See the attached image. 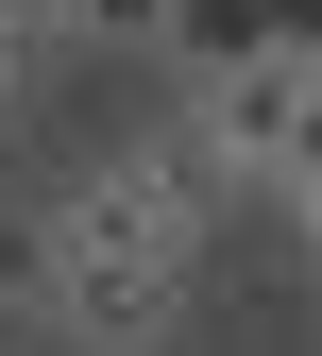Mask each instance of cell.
I'll list each match as a JSON object with an SVG mask.
<instances>
[{
	"mask_svg": "<svg viewBox=\"0 0 322 356\" xmlns=\"http://www.w3.org/2000/svg\"><path fill=\"white\" fill-rule=\"evenodd\" d=\"M153 51H187V85H220V68L289 51V17H271V0H170V34H153Z\"/></svg>",
	"mask_w": 322,
	"mask_h": 356,
	"instance_id": "4",
	"label": "cell"
},
{
	"mask_svg": "<svg viewBox=\"0 0 322 356\" xmlns=\"http://www.w3.org/2000/svg\"><path fill=\"white\" fill-rule=\"evenodd\" d=\"M0 356H68V339H0Z\"/></svg>",
	"mask_w": 322,
	"mask_h": 356,
	"instance_id": "11",
	"label": "cell"
},
{
	"mask_svg": "<svg viewBox=\"0 0 322 356\" xmlns=\"http://www.w3.org/2000/svg\"><path fill=\"white\" fill-rule=\"evenodd\" d=\"M220 204H238V170L204 153V119H187V136H119L85 187H51L68 238H136V254H204V220H220Z\"/></svg>",
	"mask_w": 322,
	"mask_h": 356,
	"instance_id": "1",
	"label": "cell"
},
{
	"mask_svg": "<svg viewBox=\"0 0 322 356\" xmlns=\"http://www.w3.org/2000/svg\"><path fill=\"white\" fill-rule=\"evenodd\" d=\"M204 153L238 170V187H322V51H255V68H220L204 85Z\"/></svg>",
	"mask_w": 322,
	"mask_h": 356,
	"instance_id": "3",
	"label": "cell"
},
{
	"mask_svg": "<svg viewBox=\"0 0 322 356\" xmlns=\"http://www.w3.org/2000/svg\"><path fill=\"white\" fill-rule=\"evenodd\" d=\"M0 34H34V51H68V0H0Z\"/></svg>",
	"mask_w": 322,
	"mask_h": 356,
	"instance_id": "7",
	"label": "cell"
},
{
	"mask_svg": "<svg viewBox=\"0 0 322 356\" xmlns=\"http://www.w3.org/2000/svg\"><path fill=\"white\" fill-rule=\"evenodd\" d=\"M51 339L68 356H170V339H187V254L68 238V220H51Z\"/></svg>",
	"mask_w": 322,
	"mask_h": 356,
	"instance_id": "2",
	"label": "cell"
},
{
	"mask_svg": "<svg viewBox=\"0 0 322 356\" xmlns=\"http://www.w3.org/2000/svg\"><path fill=\"white\" fill-rule=\"evenodd\" d=\"M0 323H51V204H0Z\"/></svg>",
	"mask_w": 322,
	"mask_h": 356,
	"instance_id": "5",
	"label": "cell"
},
{
	"mask_svg": "<svg viewBox=\"0 0 322 356\" xmlns=\"http://www.w3.org/2000/svg\"><path fill=\"white\" fill-rule=\"evenodd\" d=\"M68 34H102V51H153V34H170V0H68Z\"/></svg>",
	"mask_w": 322,
	"mask_h": 356,
	"instance_id": "6",
	"label": "cell"
},
{
	"mask_svg": "<svg viewBox=\"0 0 322 356\" xmlns=\"http://www.w3.org/2000/svg\"><path fill=\"white\" fill-rule=\"evenodd\" d=\"M271 17H289V51H322V0H271Z\"/></svg>",
	"mask_w": 322,
	"mask_h": 356,
	"instance_id": "9",
	"label": "cell"
},
{
	"mask_svg": "<svg viewBox=\"0 0 322 356\" xmlns=\"http://www.w3.org/2000/svg\"><path fill=\"white\" fill-rule=\"evenodd\" d=\"M34 102V34H0V119H17Z\"/></svg>",
	"mask_w": 322,
	"mask_h": 356,
	"instance_id": "8",
	"label": "cell"
},
{
	"mask_svg": "<svg viewBox=\"0 0 322 356\" xmlns=\"http://www.w3.org/2000/svg\"><path fill=\"white\" fill-rule=\"evenodd\" d=\"M305 272H322V187H305Z\"/></svg>",
	"mask_w": 322,
	"mask_h": 356,
	"instance_id": "10",
	"label": "cell"
}]
</instances>
